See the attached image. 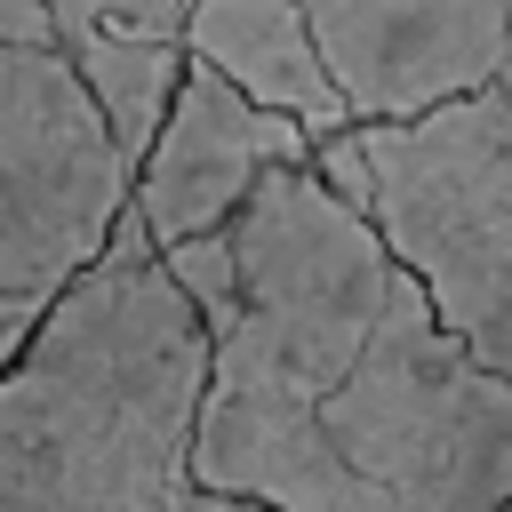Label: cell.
I'll use <instances>...</instances> for the list:
<instances>
[{"instance_id":"obj_8","label":"cell","mask_w":512,"mask_h":512,"mask_svg":"<svg viewBox=\"0 0 512 512\" xmlns=\"http://www.w3.org/2000/svg\"><path fill=\"white\" fill-rule=\"evenodd\" d=\"M184 48H192L200 64H216L224 80H240L256 104L304 120L312 136L352 128V96L336 88L304 0H192Z\"/></svg>"},{"instance_id":"obj_3","label":"cell","mask_w":512,"mask_h":512,"mask_svg":"<svg viewBox=\"0 0 512 512\" xmlns=\"http://www.w3.org/2000/svg\"><path fill=\"white\" fill-rule=\"evenodd\" d=\"M320 440L360 512L512 504V376H496L400 264L360 368L320 408Z\"/></svg>"},{"instance_id":"obj_13","label":"cell","mask_w":512,"mask_h":512,"mask_svg":"<svg viewBox=\"0 0 512 512\" xmlns=\"http://www.w3.org/2000/svg\"><path fill=\"white\" fill-rule=\"evenodd\" d=\"M40 304H48V288H0V368H8V352L24 344V328L40 320Z\"/></svg>"},{"instance_id":"obj_2","label":"cell","mask_w":512,"mask_h":512,"mask_svg":"<svg viewBox=\"0 0 512 512\" xmlns=\"http://www.w3.org/2000/svg\"><path fill=\"white\" fill-rule=\"evenodd\" d=\"M240 312L216 336L192 472L216 504L360 512L352 480L320 440V408L360 368L400 256L368 208H352L312 160L264 168L232 216Z\"/></svg>"},{"instance_id":"obj_7","label":"cell","mask_w":512,"mask_h":512,"mask_svg":"<svg viewBox=\"0 0 512 512\" xmlns=\"http://www.w3.org/2000/svg\"><path fill=\"white\" fill-rule=\"evenodd\" d=\"M312 128L304 120H288V112H272V104H256L240 80H224L216 64H184V80H176V104H168V120H160V136H152V152L136 160V208H144V224L160 232V248L168 240H192V232H216V224H232L240 216V200L264 184V168H280V160H312Z\"/></svg>"},{"instance_id":"obj_5","label":"cell","mask_w":512,"mask_h":512,"mask_svg":"<svg viewBox=\"0 0 512 512\" xmlns=\"http://www.w3.org/2000/svg\"><path fill=\"white\" fill-rule=\"evenodd\" d=\"M128 192L136 168L64 48H0V288H56Z\"/></svg>"},{"instance_id":"obj_11","label":"cell","mask_w":512,"mask_h":512,"mask_svg":"<svg viewBox=\"0 0 512 512\" xmlns=\"http://www.w3.org/2000/svg\"><path fill=\"white\" fill-rule=\"evenodd\" d=\"M0 48H56V8L48 0H0Z\"/></svg>"},{"instance_id":"obj_14","label":"cell","mask_w":512,"mask_h":512,"mask_svg":"<svg viewBox=\"0 0 512 512\" xmlns=\"http://www.w3.org/2000/svg\"><path fill=\"white\" fill-rule=\"evenodd\" d=\"M504 88H512V64H504Z\"/></svg>"},{"instance_id":"obj_12","label":"cell","mask_w":512,"mask_h":512,"mask_svg":"<svg viewBox=\"0 0 512 512\" xmlns=\"http://www.w3.org/2000/svg\"><path fill=\"white\" fill-rule=\"evenodd\" d=\"M104 16H120V24H144V32H176L184 40V16H192V0H96Z\"/></svg>"},{"instance_id":"obj_10","label":"cell","mask_w":512,"mask_h":512,"mask_svg":"<svg viewBox=\"0 0 512 512\" xmlns=\"http://www.w3.org/2000/svg\"><path fill=\"white\" fill-rule=\"evenodd\" d=\"M168 272L192 288V304L208 312V328L224 336L232 312H240V248H232V224L216 232H192V240H168Z\"/></svg>"},{"instance_id":"obj_6","label":"cell","mask_w":512,"mask_h":512,"mask_svg":"<svg viewBox=\"0 0 512 512\" xmlns=\"http://www.w3.org/2000/svg\"><path fill=\"white\" fill-rule=\"evenodd\" d=\"M352 120H416L504 80L512 0H304Z\"/></svg>"},{"instance_id":"obj_4","label":"cell","mask_w":512,"mask_h":512,"mask_svg":"<svg viewBox=\"0 0 512 512\" xmlns=\"http://www.w3.org/2000/svg\"><path fill=\"white\" fill-rule=\"evenodd\" d=\"M368 216L440 320L512 376V88L488 80L416 120H352Z\"/></svg>"},{"instance_id":"obj_9","label":"cell","mask_w":512,"mask_h":512,"mask_svg":"<svg viewBox=\"0 0 512 512\" xmlns=\"http://www.w3.org/2000/svg\"><path fill=\"white\" fill-rule=\"evenodd\" d=\"M48 8H56V48H64V64L80 72V88L96 96L112 144H120L128 168H136V160L152 152L160 120H168V104H176V80H184L192 48H184L176 32L120 24V16H104L96 0H48Z\"/></svg>"},{"instance_id":"obj_1","label":"cell","mask_w":512,"mask_h":512,"mask_svg":"<svg viewBox=\"0 0 512 512\" xmlns=\"http://www.w3.org/2000/svg\"><path fill=\"white\" fill-rule=\"evenodd\" d=\"M216 328L128 200L0 368V504L224 512L200 472Z\"/></svg>"}]
</instances>
